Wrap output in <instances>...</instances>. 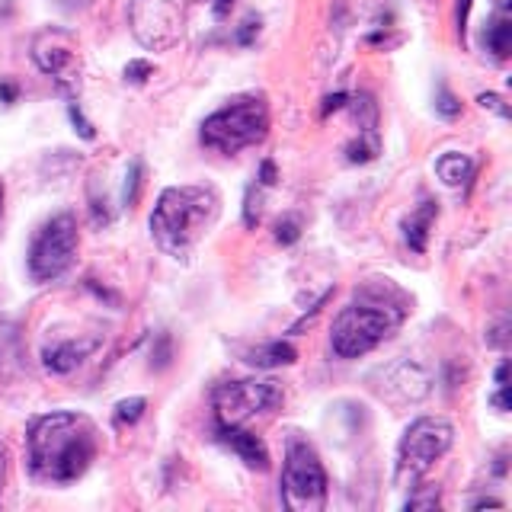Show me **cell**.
Listing matches in <instances>:
<instances>
[{"instance_id":"cell-1","label":"cell","mask_w":512,"mask_h":512,"mask_svg":"<svg viewBox=\"0 0 512 512\" xmlns=\"http://www.w3.org/2000/svg\"><path fill=\"white\" fill-rule=\"evenodd\" d=\"M100 452V432L84 413L55 410L29 429V471L45 484H74Z\"/></svg>"},{"instance_id":"cell-2","label":"cell","mask_w":512,"mask_h":512,"mask_svg":"<svg viewBox=\"0 0 512 512\" xmlns=\"http://www.w3.org/2000/svg\"><path fill=\"white\" fill-rule=\"evenodd\" d=\"M221 215L215 186H170L160 192L151 215V237L176 260H189Z\"/></svg>"},{"instance_id":"cell-3","label":"cell","mask_w":512,"mask_h":512,"mask_svg":"<svg viewBox=\"0 0 512 512\" xmlns=\"http://www.w3.org/2000/svg\"><path fill=\"white\" fill-rule=\"evenodd\" d=\"M269 135V106L263 96H237L202 122V144L218 154H237L266 141Z\"/></svg>"},{"instance_id":"cell-4","label":"cell","mask_w":512,"mask_h":512,"mask_svg":"<svg viewBox=\"0 0 512 512\" xmlns=\"http://www.w3.org/2000/svg\"><path fill=\"white\" fill-rule=\"evenodd\" d=\"M400 320H404V308H391V304H349L333 320L330 346L340 359H359L388 340L400 327Z\"/></svg>"},{"instance_id":"cell-5","label":"cell","mask_w":512,"mask_h":512,"mask_svg":"<svg viewBox=\"0 0 512 512\" xmlns=\"http://www.w3.org/2000/svg\"><path fill=\"white\" fill-rule=\"evenodd\" d=\"M327 496V471L320 464L317 448L308 439L292 436L282 464V506L292 512H324Z\"/></svg>"},{"instance_id":"cell-6","label":"cell","mask_w":512,"mask_h":512,"mask_svg":"<svg viewBox=\"0 0 512 512\" xmlns=\"http://www.w3.org/2000/svg\"><path fill=\"white\" fill-rule=\"evenodd\" d=\"M455 442V426L442 420V416H420L416 423L407 426L404 439H400L397 452V477L400 484H416L423 474L432 471L448 448Z\"/></svg>"},{"instance_id":"cell-7","label":"cell","mask_w":512,"mask_h":512,"mask_svg":"<svg viewBox=\"0 0 512 512\" xmlns=\"http://www.w3.org/2000/svg\"><path fill=\"white\" fill-rule=\"evenodd\" d=\"M77 256V221L74 215H55L36 231L29 244V276L32 282H55L71 269Z\"/></svg>"},{"instance_id":"cell-8","label":"cell","mask_w":512,"mask_h":512,"mask_svg":"<svg viewBox=\"0 0 512 512\" xmlns=\"http://www.w3.org/2000/svg\"><path fill=\"white\" fill-rule=\"evenodd\" d=\"M128 26L141 48L167 52L183 39L186 0H132L128 4Z\"/></svg>"},{"instance_id":"cell-9","label":"cell","mask_w":512,"mask_h":512,"mask_svg":"<svg viewBox=\"0 0 512 512\" xmlns=\"http://www.w3.org/2000/svg\"><path fill=\"white\" fill-rule=\"evenodd\" d=\"M215 416L221 426H244L256 416H266L276 410L285 394L279 381H224L212 394Z\"/></svg>"},{"instance_id":"cell-10","label":"cell","mask_w":512,"mask_h":512,"mask_svg":"<svg viewBox=\"0 0 512 512\" xmlns=\"http://www.w3.org/2000/svg\"><path fill=\"white\" fill-rule=\"evenodd\" d=\"M32 61L39 71L55 80L61 90H74L80 80V52L77 39L68 29H42L32 39Z\"/></svg>"},{"instance_id":"cell-11","label":"cell","mask_w":512,"mask_h":512,"mask_svg":"<svg viewBox=\"0 0 512 512\" xmlns=\"http://www.w3.org/2000/svg\"><path fill=\"white\" fill-rule=\"evenodd\" d=\"M218 442H224L231 452L240 455V461L253 471H269V452L260 436H253L244 426H221L218 423Z\"/></svg>"},{"instance_id":"cell-12","label":"cell","mask_w":512,"mask_h":512,"mask_svg":"<svg viewBox=\"0 0 512 512\" xmlns=\"http://www.w3.org/2000/svg\"><path fill=\"white\" fill-rule=\"evenodd\" d=\"M96 349V340H64L42 352V365L55 375H68Z\"/></svg>"},{"instance_id":"cell-13","label":"cell","mask_w":512,"mask_h":512,"mask_svg":"<svg viewBox=\"0 0 512 512\" xmlns=\"http://www.w3.org/2000/svg\"><path fill=\"white\" fill-rule=\"evenodd\" d=\"M436 202L432 199H423V205L416 208V212L404 221V237H407V244L410 250L416 253H423L426 250V237H429V228H432V221H436Z\"/></svg>"},{"instance_id":"cell-14","label":"cell","mask_w":512,"mask_h":512,"mask_svg":"<svg viewBox=\"0 0 512 512\" xmlns=\"http://www.w3.org/2000/svg\"><path fill=\"white\" fill-rule=\"evenodd\" d=\"M298 359V349L285 340H272V343H263L247 352V359L253 368H279V365H292Z\"/></svg>"},{"instance_id":"cell-15","label":"cell","mask_w":512,"mask_h":512,"mask_svg":"<svg viewBox=\"0 0 512 512\" xmlns=\"http://www.w3.org/2000/svg\"><path fill=\"white\" fill-rule=\"evenodd\" d=\"M436 173L445 186H464L474 176V160L468 154L448 151L436 160Z\"/></svg>"},{"instance_id":"cell-16","label":"cell","mask_w":512,"mask_h":512,"mask_svg":"<svg viewBox=\"0 0 512 512\" xmlns=\"http://www.w3.org/2000/svg\"><path fill=\"white\" fill-rule=\"evenodd\" d=\"M484 42H487V52H490L496 61L509 58V48H512V23L506 20V16H496V20L487 26Z\"/></svg>"},{"instance_id":"cell-17","label":"cell","mask_w":512,"mask_h":512,"mask_svg":"<svg viewBox=\"0 0 512 512\" xmlns=\"http://www.w3.org/2000/svg\"><path fill=\"white\" fill-rule=\"evenodd\" d=\"M346 157H349V164H368V160H375L378 157V132L375 128L372 132H365V138L352 141L346 148Z\"/></svg>"},{"instance_id":"cell-18","label":"cell","mask_w":512,"mask_h":512,"mask_svg":"<svg viewBox=\"0 0 512 512\" xmlns=\"http://www.w3.org/2000/svg\"><path fill=\"white\" fill-rule=\"evenodd\" d=\"M144 407H148V400L144 397H125L116 404V423L119 426H135L141 416H144Z\"/></svg>"},{"instance_id":"cell-19","label":"cell","mask_w":512,"mask_h":512,"mask_svg":"<svg viewBox=\"0 0 512 512\" xmlns=\"http://www.w3.org/2000/svg\"><path fill=\"white\" fill-rule=\"evenodd\" d=\"M141 186H144V167H141V160H132V167H128V173H125V189H122V202L128 208L138 205Z\"/></svg>"},{"instance_id":"cell-20","label":"cell","mask_w":512,"mask_h":512,"mask_svg":"<svg viewBox=\"0 0 512 512\" xmlns=\"http://www.w3.org/2000/svg\"><path fill=\"white\" fill-rule=\"evenodd\" d=\"M436 112L439 116H445V119H455V116H461V103L452 96V90H448L445 84L439 87V93H436Z\"/></svg>"},{"instance_id":"cell-21","label":"cell","mask_w":512,"mask_h":512,"mask_svg":"<svg viewBox=\"0 0 512 512\" xmlns=\"http://www.w3.org/2000/svg\"><path fill=\"white\" fill-rule=\"evenodd\" d=\"M506 375H509V362H503L500 368H496V397H493V404H496V410L500 413H506L509 410V400H506Z\"/></svg>"},{"instance_id":"cell-22","label":"cell","mask_w":512,"mask_h":512,"mask_svg":"<svg viewBox=\"0 0 512 512\" xmlns=\"http://www.w3.org/2000/svg\"><path fill=\"white\" fill-rule=\"evenodd\" d=\"M301 237V231H298V221L295 218H285V221H279L276 224V240H279V244H295V240Z\"/></svg>"},{"instance_id":"cell-23","label":"cell","mask_w":512,"mask_h":512,"mask_svg":"<svg viewBox=\"0 0 512 512\" xmlns=\"http://www.w3.org/2000/svg\"><path fill=\"white\" fill-rule=\"evenodd\" d=\"M68 116H71V125H74V132H80V138H87V141H90V138H96L93 125H90V122L84 119V112L77 109V103H71V106H68Z\"/></svg>"},{"instance_id":"cell-24","label":"cell","mask_w":512,"mask_h":512,"mask_svg":"<svg viewBox=\"0 0 512 512\" xmlns=\"http://www.w3.org/2000/svg\"><path fill=\"white\" fill-rule=\"evenodd\" d=\"M151 74H154V68H151L148 61H132L125 68V80H128V84H144V80H148Z\"/></svg>"},{"instance_id":"cell-25","label":"cell","mask_w":512,"mask_h":512,"mask_svg":"<svg viewBox=\"0 0 512 512\" xmlns=\"http://www.w3.org/2000/svg\"><path fill=\"white\" fill-rule=\"evenodd\" d=\"M439 506V490H429L423 496H410L407 509H436Z\"/></svg>"},{"instance_id":"cell-26","label":"cell","mask_w":512,"mask_h":512,"mask_svg":"<svg viewBox=\"0 0 512 512\" xmlns=\"http://www.w3.org/2000/svg\"><path fill=\"white\" fill-rule=\"evenodd\" d=\"M477 103L484 106V109H493V112H500L503 119L509 116V106H506V103H503V100H500V96H496V93H480V96H477Z\"/></svg>"},{"instance_id":"cell-27","label":"cell","mask_w":512,"mask_h":512,"mask_svg":"<svg viewBox=\"0 0 512 512\" xmlns=\"http://www.w3.org/2000/svg\"><path fill=\"white\" fill-rule=\"evenodd\" d=\"M16 96H20V87L13 84V80H0V103H16Z\"/></svg>"},{"instance_id":"cell-28","label":"cell","mask_w":512,"mask_h":512,"mask_svg":"<svg viewBox=\"0 0 512 512\" xmlns=\"http://www.w3.org/2000/svg\"><path fill=\"white\" fill-rule=\"evenodd\" d=\"M260 183H263V186H276V164H272V160H263V167H260Z\"/></svg>"},{"instance_id":"cell-29","label":"cell","mask_w":512,"mask_h":512,"mask_svg":"<svg viewBox=\"0 0 512 512\" xmlns=\"http://www.w3.org/2000/svg\"><path fill=\"white\" fill-rule=\"evenodd\" d=\"M346 100H349V96H346V93H336V96H327V100H324V116H330V112H336V109H343V106H346Z\"/></svg>"},{"instance_id":"cell-30","label":"cell","mask_w":512,"mask_h":512,"mask_svg":"<svg viewBox=\"0 0 512 512\" xmlns=\"http://www.w3.org/2000/svg\"><path fill=\"white\" fill-rule=\"evenodd\" d=\"M468 10H471V0H461V4H458V32H461V42H464V20H468Z\"/></svg>"},{"instance_id":"cell-31","label":"cell","mask_w":512,"mask_h":512,"mask_svg":"<svg viewBox=\"0 0 512 512\" xmlns=\"http://www.w3.org/2000/svg\"><path fill=\"white\" fill-rule=\"evenodd\" d=\"M253 29H260V23H256V20H247L244 29H240V45H247V42L253 39Z\"/></svg>"},{"instance_id":"cell-32","label":"cell","mask_w":512,"mask_h":512,"mask_svg":"<svg viewBox=\"0 0 512 512\" xmlns=\"http://www.w3.org/2000/svg\"><path fill=\"white\" fill-rule=\"evenodd\" d=\"M4 477H7V452H4V445H0V490H4Z\"/></svg>"},{"instance_id":"cell-33","label":"cell","mask_w":512,"mask_h":512,"mask_svg":"<svg viewBox=\"0 0 512 512\" xmlns=\"http://www.w3.org/2000/svg\"><path fill=\"white\" fill-rule=\"evenodd\" d=\"M58 4L64 10H80V7H87V0H58Z\"/></svg>"},{"instance_id":"cell-34","label":"cell","mask_w":512,"mask_h":512,"mask_svg":"<svg viewBox=\"0 0 512 512\" xmlns=\"http://www.w3.org/2000/svg\"><path fill=\"white\" fill-rule=\"evenodd\" d=\"M13 13V4L10 0H0V16H10Z\"/></svg>"},{"instance_id":"cell-35","label":"cell","mask_w":512,"mask_h":512,"mask_svg":"<svg viewBox=\"0 0 512 512\" xmlns=\"http://www.w3.org/2000/svg\"><path fill=\"white\" fill-rule=\"evenodd\" d=\"M484 506H503V503L500 500H477L474 503V509H484Z\"/></svg>"},{"instance_id":"cell-36","label":"cell","mask_w":512,"mask_h":512,"mask_svg":"<svg viewBox=\"0 0 512 512\" xmlns=\"http://www.w3.org/2000/svg\"><path fill=\"white\" fill-rule=\"evenodd\" d=\"M4 196L7 192H4V183H0V221H4Z\"/></svg>"},{"instance_id":"cell-37","label":"cell","mask_w":512,"mask_h":512,"mask_svg":"<svg viewBox=\"0 0 512 512\" xmlns=\"http://www.w3.org/2000/svg\"><path fill=\"white\" fill-rule=\"evenodd\" d=\"M493 4L500 7V10H509V4H512V0H493Z\"/></svg>"}]
</instances>
